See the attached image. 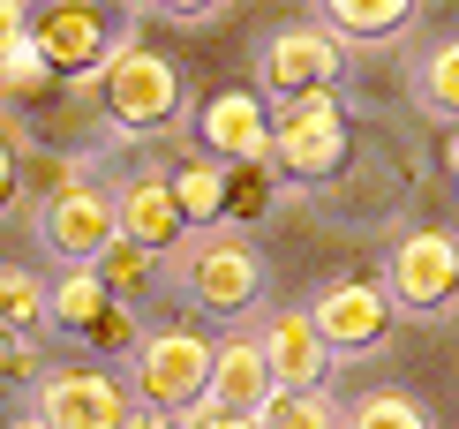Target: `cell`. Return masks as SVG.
<instances>
[{
	"instance_id": "cell-2",
	"label": "cell",
	"mask_w": 459,
	"mask_h": 429,
	"mask_svg": "<svg viewBox=\"0 0 459 429\" xmlns=\"http://www.w3.org/2000/svg\"><path fill=\"white\" fill-rule=\"evenodd\" d=\"M174 279H181V294L196 309L241 317V309H256V294H264V257L248 249V233L204 226V233H188V241L174 249Z\"/></svg>"
},
{
	"instance_id": "cell-23",
	"label": "cell",
	"mask_w": 459,
	"mask_h": 429,
	"mask_svg": "<svg viewBox=\"0 0 459 429\" xmlns=\"http://www.w3.org/2000/svg\"><path fill=\"white\" fill-rule=\"evenodd\" d=\"M339 429H429V415L407 392H369V399H354L339 415Z\"/></svg>"
},
{
	"instance_id": "cell-17",
	"label": "cell",
	"mask_w": 459,
	"mask_h": 429,
	"mask_svg": "<svg viewBox=\"0 0 459 429\" xmlns=\"http://www.w3.org/2000/svg\"><path fill=\"white\" fill-rule=\"evenodd\" d=\"M166 188H174V204H181V219H188V226H219V211H226V173L204 159V151L166 173Z\"/></svg>"
},
{
	"instance_id": "cell-24",
	"label": "cell",
	"mask_w": 459,
	"mask_h": 429,
	"mask_svg": "<svg viewBox=\"0 0 459 429\" xmlns=\"http://www.w3.org/2000/svg\"><path fill=\"white\" fill-rule=\"evenodd\" d=\"M256 429H339V407L324 392H272V407L256 415Z\"/></svg>"
},
{
	"instance_id": "cell-16",
	"label": "cell",
	"mask_w": 459,
	"mask_h": 429,
	"mask_svg": "<svg viewBox=\"0 0 459 429\" xmlns=\"http://www.w3.org/2000/svg\"><path fill=\"white\" fill-rule=\"evenodd\" d=\"M324 23H332V38L339 46H377V38H399L414 23V8L407 0H332V15H324Z\"/></svg>"
},
{
	"instance_id": "cell-10",
	"label": "cell",
	"mask_w": 459,
	"mask_h": 429,
	"mask_svg": "<svg viewBox=\"0 0 459 429\" xmlns=\"http://www.w3.org/2000/svg\"><path fill=\"white\" fill-rule=\"evenodd\" d=\"M30 46H38V61L53 75H99L106 53L121 46V31H113L99 8H83V0H61V8L30 15Z\"/></svg>"
},
{
	"instance_id": "cell-9",
	"label": "cell",
	"mask_w": 459,
	"mask_h": 429,
	"mask_svg": "<svg viewBox=\"0 0 459 429\" xmlns=\"http://www.w3.org/2000/svg\"><path fill=\"white\" fill-rule=\"evenodd\" d=\"M128 384L106 369H46L38 377V429H121L128 422Z\"/></svg>"
},
{
	"instance_id": "cell-29",
	"label": "cell",
	"mask_w": 459,
	"mask_h": 429,
	"mask_svg": "<svg viewBox=\"0 0 459 429\" xmlns=\"http://www.w3.org/2000/svg\"><path fill=\"white\" fill-rule=\"evenodd\" d=\"M181 429H256V422H241V415H219V407H188Z\"/></svg>"
},
{
	"instance_id": "cell-12",
	"label": "cell",
	"mask_w": 459,
	"mask_h": 429,
	"mask_svg": "<svg viewBox=\"0 0 459 429\" xmlns=\"http://www.w3.org/2000/svg\"><path fill=\"white\" fill-rule=\"evenodd\" d=\"M196 144L212 166H256L272 151V113L256 91H212L196 113Z\"/></svg>"
},
{
	"instance_id": "cell-7",
	"label": "cell",
	"mask_w": 459,
	"mask_h": 429,
	"mask_svg": "<svg viewBox=\"0 0 459 429\" xmlns=\"http://www.w3.org/2000/svg\"><path fill=\"white\" fill-rule=\"evenodd\" d=\"M385 294L392 309H414V317H437V309L459 302V241L452 233H407L385 264Z\"/></svg>"
},
{
	"instance_id": "cell-30",
	"label": "cell",
	"mask_w": 459,
	"mask_h": 429,
	"mask_svg": "<svg viewBox=\"0 0 459 429\" xmlns=\"http://www.w3.org/2000/svg\"><path fill=\"white\" fill-rule=\"evenodd\" d=\"M166 15H174V23H181V31H204V23H219V15H226V8H166Z\"/></svg>"
},
{
	"instance_id": "cell-18",
	"label": "cell",
	"mask_w": 459,
	"mask_h": 429,
	"mask_svg": "<svg viewBox=\"0 0 459 429\" xmlns=\"http://www.w3.org/2000/svg\"><path fill=\"white\" fill-rule=\"evenodd\" d=\"M226 173V211H219V226H248V219H272V204H279V173L272 166H219Z\"/></svg>"
},
{
	"instance_id": "cell-25",
	"label": "cell",
	"mask_w": 459,
	"mask_h": 429,
	"mask_svg": "<svg viewBox=\"0 0 459 429\" xmlns=\"http://www.w3.org/2000/svg\"><path fill=\"white\" fill-rule=\"evenodd\" d=\"M422 106L459 121V38H445V46L422 53Z\"/></svg>"
},
{
	"instance_id": "cell-20",
	"label": "cell",
	"mask_w": 459,
	"mask_h": 429,
	"mask_svg": "<svg viewBox=\"0 0 459 429\" xmlns=\"http://www.w3.org/2000/svg\"><path fill=\"white\" fill-rule=\"evenodd\" d=\"M151 271H159V264H151V249H136V241H121V233H113V241L99 249V264H91V279H99L113 302H136L143 286H151Z\"/></svg>"
},
{
	"instance_id": "cell-1",
	"label": "cell",
	"mask_w": 459,
	"mask_h": 429,
	"mask_svg": "<svg viewBox=\"0 0 459 429\" xmlns=\"http://www.w3.org/2000/svg\"><path fill=\"white\" fill-rule=\"evenodd\" d=\"M83 91L99 99V113L121 136H159V128L181 121V68L166 53H151L143 38H128V31H121V46L106 53V68Z\"/></svg>"
},
{
	"instance_id": "cell-22",
	"label": "cell",
	"mask_w": 459,
	"mask_h": 429,
	"mask_svg": "<svg viewBox=\"0 0 459 429\" xmlns=\"http://www.w3.org/2000/svg\"><path fill=\"white\" fill-rule=\"evenodd\" d=\"M46 324V279L30 264H0V331Z\"/></svg>"
},
{
	"instance_id": "cell-27",
	"label": "cell",
	"mask_w": 459,
	"mask_h": 429,
	"mask_svg": "<svg viewBox=\"0 0 459 429\" xmlns=\"http://www.w3.org/2000/svg\"><path fill=\"white\" fill-rule=\"evenodd\" d=\"M30 377H38V346H30V331H0V392H23Z\"/></svg>"
},
{
	"instance_id": "cell-6",
	"label": "cell",
	"mask_w": 459,
	"mask_h": 429,
	"mask_svg": "<svg viewBox=\"0 0 459 429\" xmlns=\"http://www.w3.org/2000/svg\"><path fill=\"white\" fill-rule=\"evenodd\" d=\"M46 324H61L68 339H91L99 355H136V346H143L136 309L113 302L91 271H61V279L46 286Z\"/></svg>"
},
{
	"instance_id": "cell-13",
	"label": "cell",
	"mask_w": 459,
	"mask_h": 429,
	"mask_svg": "<svg viewBox=\"0 0 459 429\" xmlns=\"http://www.w3.org/2000/svg\"><path fill=\"white\" fill-rule=\"evenodd\" d=\"M113 226H121V241L151 249V257H174L188 241V219H181L174 188H166V173H128L113 188Z\"/></svg>"
},
{
	"instance_id": "cell-14",
	"label": "cell",
	"mask_w": 459,
	"mask_h": 429,
	"mask_svg": "<svg viewBox=\"0 0 459 429\" xmlns=\"http://www.w3.org/2000/svg\"><path fill=\"white\" fill-rule=\"evenodd\" d=\"M256 346H264V369H272V392H316L324 369H332V346L316 339L309 309H272Z\"/></svg>"
},
{
	"instance_id": "cell-5",
	"label": "cell",
	"mask_w": 459,
	"mask_h": 429,
	"mask_svg": "<svg viewBox=\"0 0 459 429\" xmlns=\"http://www.w3.org/2000/svg\"><path fill=\"white\" fill-rule=\"evenodd\" d=\"M339 68H347V46H339L324 23H286L272 46L256 53V83L272 91V106L332 91V83H339ZM264 91H256V99H264Z\"/></svg>"
},
{
	"instance_id": "cell-19",
	"label": "cell",
	"mask_w": 459,
	"mask_h": 429,
	"mask_svg": "<svg viewBox=\"0 0 459 429\" xmlns=\"http://www.w3.org/2000/svg\"><path fill=\"white\" fill-rule=\"evenodd\" d=\"M53 91H61V75L38 61V46L23 38L15 53H0V106H46Z\"/></svg>"
},
{
	"instance_id": "cell-3",
	"label": "cell",
	"mask_w": 459,
	"mask_h": 429,
	"mask_svg": "<svg viewBox=\"0 0 459 429\" xmlns=\"http://www.w3.org/2000/svg\"><path fill=\"white\" fill-rule=\"evenodd\" d=\"M136 384H128V399L151 407V415H188V407H204V392H212V339H204L196 324H159L143 331L136 355Z\"/></svg>"
},
{
	"instance_id": "cell-31",
	"label": "cell",
	"mask_w": 459,
	"mask_h": 429,
	"mask_svg": "<svg viewBox=\"0 0 459 429\" xmlns=\"http://www.w3.org/2000/svg\"><path fill=\"white\" fill-rule=\"evenodd\" d=\"M121 429H181V422H174V415H151V407H128Z\"/></svg>"
},
{
	"instance_id": "cell-33",
	"label": "cell",
	"mask_w": 459,
	"mask_h": 429,
	"mask_svg": "<svg viewBox=\"0 0 459 429\" xmlns=\"http://www.w3.org/2000/svg\"><path fill=\"white\" fill-rule=\"evenodd\" d=\"M15 429H38V422H15Z\"/></svg>"
},
{
	"instance_id": "cell-15",
	"label": "cell",
	"mask_w": 459,
	"mask_h": 429,
	"mask_svg": "<svg viewBox=\"0 0 459 429\" xmlns=\"http://www.w3.org/2000/svg\"><path fill=\"white\" fill-rule=\"evenodd\" d=\"M204 407L241 415V422H256L264 407H272V369H264L256 331H234V339L212 346V392H204Z\"/></svg>"
},
{
	"instance_id": "cell-8",
	"label": "cell",
	"mask_w": 459,
	"mask_h": 429,
	"mask_svg": "<svg viewBox=\"0 0 459 429\" xmlns=\"http://www.w3.org/2000/svg\"><path fill=\"white\" fill-rule=\"evenodd\" d=\"M113 233H121L113 226V188H99V181H75L53 204H38V241H46V257H61L68 271H91Z\"/></svg>"
},
{
	"instance_id": "cell-32",
	"label": "cell",
	"mask_w": 459,
	"mask_h": 429,
	"mask_svg": "<svg viewBox=\"0 0 459 429\" xmlns=\"http://www.w3.org/2000/svg\"><path fill=\"white\" fill-rule=\"evenodd\" d=\"M445 166H452V181H459V128H452V144H445Z\"/></svg>"
},
{
	"instance_id": "cell-11",
	"label": "cell",
	"mask_w": 459,
	"mask_h": 429,
	"mask_svg": "<svg viewBox=\"0 0 459 429\" xmlns=\"http://www.w3.org/2000/svg\"><path fill=\"white\" fill-rule=\"evenodd\" d=\"M309 324H316V339L332 346V355H369L392 331V294L377 279H332L309 302Z\"/></svg>"
},
{
	"instance_id": "cell-26",
	"label": "cell",
	"mask_w": 459,
	"mask_h": 429,
	"mask_svg": "<svg viewBox=\"0 0 459 429\" xmlns=\"http://www.w3.org/2000/svg\"><path fill=\"white\" fill-rule=\"evenodd\" d=\"M23 144H30V128L15 113H0V219L23 204Z\"/></svg>"
},
{
	"instance_id": "cell-21",
	"label": "cell",
	"mask_w": 459,
	"mask_h": 429,
	"mask_svg": "<svg viewBox=\"0 0 459 429\" xmlns=\"http://www.w3.org/2000/svg\"><path fill=\"white\" fill-rule=\"evenodd\" d=\"M75 181H91L75 151H53V144H23V197H30V204H53V197H61V188H75Z\"/></svg>"
},
{
	"instance_id": "cell-4",
	"label": "cell",
	"mask_w": 459,
	"mask_h": 429,
	"mask_svg": "<svg viewBox=\"0 0 459 429\" xmlns=\"http://www.w3.org/2000/svg\"><path fill=\"white\" fill-rule=\"evenodd\" d=\"M264 166L286 173V181H332L347 166V113H339L332 91L272 106V151H264Z\"/></svg>"
},
{
	"instance_id": "cell-28",
	"label": "cell",
	"mask_w": 459,
	"mask_h": 429,
	"mask_svg": "<svg viewBox=\"0 0 459 429\" xmlns=\"http://www.w3.org/2000/svg\"><path fill=\"white\" fill-rule=\"evenodd\" d=\"M30 38V8H15V0H0V53H15Z\"/></svg>"
}]
</instances>
